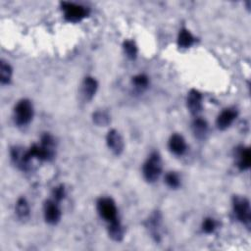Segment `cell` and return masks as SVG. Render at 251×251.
I'll return each mask as SVG.
<instances>
[{"label": "cell", "mask_w": 251, "mask_h": 251, "mask_svg": "<svg viewBox=\"0 0 251 251\" xmlns=\"http://www.w3.org/2000/svg\"><path fill=\"white\" fill-rule=\"evenodd\" d=\"M123 48H124V52L126 54V56L129 59V60H135L137 57V46L135 44V42L133 40L127 39L125 40L123 43Z\"/></svg>", "instance_id": "obj_23"}, {"label": "cell", "mask_w": 251, "mask_h": 251, "mask_svg": "<svg viewBox=\"0 0 251 251\" xmlns=\"http://www.w3.org/2000/svg\"><path fill=\"white\" fill-rule=\"evenodd\" d=\"M33 105L28 99L20 100L14 108V122L19 126L28 125L33 118Z\"/></svg>", "instance_id": "obj_3"}, {"label": "cell", "mask_w": 251, "mask_h": 251, "mask_svg": "<svg viewBox=\"0 0 251 251\" xmlns=\"http://www.w3.org/2000/svg\"><path fill=\"white\" fill-rule=\"evenodd\" d=\"M55 139L49 133H44L41 136L39 144H33L28 150H26V160L29 166L32 160L38 161H50L55 157ZM31 167V166H30Z\"/></svg>", "instance_id": "obj_1"}, {"label": "cell", "mask_w": 251, "mask_h": 251, "mask_svg": "<svg viewBox=\"0 0 251 251\" xmlns=\"http://www.w3.org/2000/svg\"><path fill=\"white\" fill-rule=\"evenodd\" d=\"M108 234L112 240L117 242H120L124 239L125 227L118 219L109 223Z\"/></svg>", "instance_id": "obj_16"}, {"label": "cell", "mask_w": 251, "mask_h": 251, "mask_svg": "<svg viewBox=\"0 0 251 251\" xmlns=\"http://www.w3.org/2000/svg\"><path fill=\"white\" fill-rule=\"evenodd\" d=\"M232 209L236 219L249 228L251 224V209L249 200L244 196H234L232 198Z\"/></svg>", "instance_id": "obj_4"}, {"label": "cell", "mask_w": 251, "mask_h": 251, "mask_svg": "<svg viewBox=\"0 0 251 251\" xmlns=\"http://www.w3.org/2000/svg\"><path fill=\"white\" fill-rule=\"evenodd\" d=\"M11 154V160L22 171H28L30 170V167L26 161V151L24 150L23 147L20 146H14L11 148L10 151Z\"/></svg>", "instance_id": "obj_12"}, {"label": "cell", "mask_w": 251, "mask_h": 251, "mask_svg": "<svg viewBox=\"0 0 251 251\" xmlns=\"http://www.w3.org/2000/svg\"><path fill=\"white\" fill-rule=\"evenodd\" d=\"M92 121L98 126H106L110 124V114L105 110H96L92 114Z\"/></svg>", "instance_id": "obj_21"}, {"label": "cell", "mask_w": 251, "mask_h": 251, "mask_svg": "<svg viewBox=\"0 0 251 251\" xmlns=\"http://www.w3.org/2000/svg\"><path fill=\"white\" fill-rule=\"evenodd\" d=\"M192 131L196 138L204 139L208 132V124L202 118H196L192 123Z\"/></svg>", "instance_id": "obj_17"}, {"label": "cell", "mask_w": 251, "mask_h": 251, "mask_svg": "<svg viewBox=\"0 0 251 251\" xmlns=\"http://www.w3.org/2000/svg\"><path fill=\"white\" fill-rule=\"evenodd\" d=\"M131 83L136 90L143 91L149 85V78L144 74H138L131 78Z\"/></svg>", "instance_id": "obj_22"}, {"label": "cell", "mask_w": 251, "mask_h": 251, "mask_svg": "<svg viewBox=\"0 0 251 251\" xmlns=\"http://www.w3.org/2000/svg\"><path fill=\"white\" fill-rule=\"evenodd\" d=\"M202 94L196 90V89H191L188 94H187V108L189 110V112L194 115L197 116L203 108V102H202Z\"/></svg>", "instance_id": "obj_11"}, {"label": "cell", "mask_w": 251, "mask_h": 251, "mask_svg": "<svg viewBox=\"0 0 251 251\" xmlns=\"http://www.w3.org/2000/svg\"><path fill=\"white\" fill-rule=\"evenodd\" d=\"M97 211L102 219L110 223L118 219V209L115 201L110 197H102L97 201Z\"/></svg>", "instance_id": "obj_6"}, {"label": "cell", "mask_w": 251, "mask_h": 251, "mask_svg": "<svg viewBox=\"0 0 251 251\" xmlns=\"http://www.w3.org/2000/svg\"><path fill=\"white\" fill-rule=\"evenodd\" d=\"M15 211H16L18 218L22 221H25L29 218L30 210H29V205L25 198L21 197L18 199L16 206H15Z\"/></svg>", "instance_id": "obj_18"}, {"label": "cell", "mask_w": 251, "mask_h": 251, "mask_svg": "<svg viewBox=\"0 0 251 251\" xmlns=\"http://www.w3.org/2000/svg\"><path fill=\"white\" fill-rule=\"evenodd\" d=\"M61 8L64 13V18L71 23L80 22L88 15V10L84 6L73 2H61Z\"/></svg>", "instance_id": "obj_5"}, {"label": "cell", "mask_w": 251, "mask_h": 251, "mask_svg": "<svg viewBox=\"0 0 251 251\" xmlns=\"http://www.w3.org/2000/svg\"><path fill=\"white\" fill-rule=\"evenodd\" d=\"M163 169V162L161 155L158 152H152L145 163L143 164L142 174L147 182H155L161 176Z\"/></svg>", "instance_id": "obj_2"}, {"label": "cell", "mask_w": 251, "mask_h": 251, "mask_svg": "<svg viewBox=\"0 0 251 251\" xmlns=\"http://www.w3.org/2000/svg\"><path fill=\"white\" fill-rule=\"evenodd\" d=\"M186 142L182 135L177 133L172 134V136L169 139V149L171 150L172 153L180 156L186 151Z\"/></svg>", "instance_id": "obj_14"}, {"label": "cell", "mask_w": 251, "mask_h": 251, "mask_svg": "<svg viewBox=\"0 0 251 251\" xmlns=\"http://www.w3.org/2000/svg\"><path fill=\"white\" fill-rule=\"evenodd\" d=\"M13 75V69L11 65L4 61H0V81L2 84H9L12 78Z\"/></svg>", "instance_id": "obj_20"}, {"label": "cell", "mask_w": 251, "mask_h": 251, "mask_svg": "<svg viewBox=\"0 0 251 251\" xmlns=\"http://www.w3.org/2000/svg\"><path fill=\"white\" fill-rule=\"evenodd\" d=\"M194 41L195 38L188 29L181 28L179 30L177 35V45L179 48H189L194 43Z\"/></svg>", "instance_id": "obj_19"}, {"label": "cell", "mask_w": 251, "mask_h": 251, "mask_svg": "<svg viewBox=\"0 0 251 251\" xmlns=\"http://www.w3.org/2000/svg\"><path fill=\"white\" fill-rule=\"evenodd\" d=\"M217 227V224L214 219L206 218L202 223V230L205 233H212Z\"/></svg>", "instance_id": "obj_25"}, {"label": "cell", "mask_w": 251, "mask_h": 251, "mask_svg": "<svg viewBox=\"0 0 251 251\" xmlns=\"http://www.w3.org/2000/svg\"><path fill=\"white\" fill-rule=\"evenodd\" d=\"M98 89V82L97 80L92 76H86L80 87V93L82 98L85 101H90L96 94V91Z\"/></svg>", "instance_id": "obj_13"}, {"label": "cell", "mask_w": 251, "mask_h": 251, "mask_svg": "<svg viewBox=\"0 0 251 251\" xmlns=\"http://www.w3.org/2000/svg\"><path fill=\"white\" fill-rule=\"evenodd\" d=\"M145 227L147 228L151 237L156 242H159L162 237V214L159 211L152 212L145 221Z\"/></svg>", "instance_id": "obj_7"}, {"label": "cell", "mask_w": 251, "mask_h": 251, "mask_svg": "<svg viewBox=\"0 0 251 251\" xmlns=\"http://www.w3.org/2000/svg\"><path fill=\"white\" fill-rule=\"evenodd\" d=\"M43 214L45 222L49 225H57L61 220V209L58 202L54 199H49L45 201L43 206Z\"/></svg>", "instance_id": "obj_8"}, {"label": "cell", "mask_w": 251, "mask_h": 251, "mask_svg": "<svg viewBox=\"0 0 251 251\" xmlns=\"http://www.w3.org/2000/svg\"><path fill=\"white\" fill-rule=\"evenodd\" d=\"M235 157L237 167L240 171H246L251 166V151L248 147H239L236 149Z\"/></svg>", "instance_id": "obj_15"}, {"label": "cell", "mask_w": 251, "mask_h": 251, "mask_svg": "<svg viewBox=\"0 0 251 251\" xmlns=\"http://www.w3.org/2000/svg\"><path fill=\"white\" fill-rule=\"evenodd\" d=\"M65 195H66V189L63 184H60V185L54 187V189L52 191V196L55 201H57L59 203L61 200L64 199Z\"/></svg>", "instance_id": "obj_26"}, {"label": "cell", "mask_w": 251, "mask_h": 251, "mask_svg": "<svg viewBox=\"0 0 251 251\" xmlns=\"http://www.w3.org/2000/svg\"><path fill=\"white\" fill-rule=\"evenodd\" d=\"M106 143L114 155L119 156L123 153L125 143L121 133L117 129H111L108 131L106 135Z\"/></svg>", "instance_id": "obj_9"}, {"label": "cell", "mask_w": 251, "mask_h": 251, "mask_svg": "<svg viewBox=\"0 0 251 251\" xmlns=\"http://www.w3.org/2000/svg\"><path fill=\"white\" fill-rule=\"evenodd\" d=\"M237 117V111L233 108H226L221 112L216 120L217 127L220 130H225L230 126Z\"/></svg>", "instance_id": "obj_10"}, {"label": "cell", "mask_w": 251, "mask_h": 251, "mask_svg": "<svg viewBox=\"0 0 251 251\" xmlns=\"http://www.w3.org/2000/svg\"><path fill=\"white\" fill-rule=\"evenodd\" d=\"M165 182L171 188H177L180 185V178L175 172H169L165 176Z\"/></svg>", "instance_id": "obj_24"}]
</instances>
